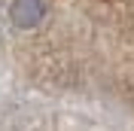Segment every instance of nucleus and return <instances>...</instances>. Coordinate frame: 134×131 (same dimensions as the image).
I'll return each mask as SVG.
<instances>
[{"mask_svg":"<svg viewBox=\"0 0 134 131\" xmlns=\"http://www.w3.org/2000/svg\"><path fill=\"white\" fill-rule=\"evenodd\" d=\"M9 15H12V21L18 28H34L46 15V3L43 0H15L12 9H9Z\"/></svg>","mask_w":134,"mask_h":131,"instance_id":"1","label":"nucleus"}]
</instances>
